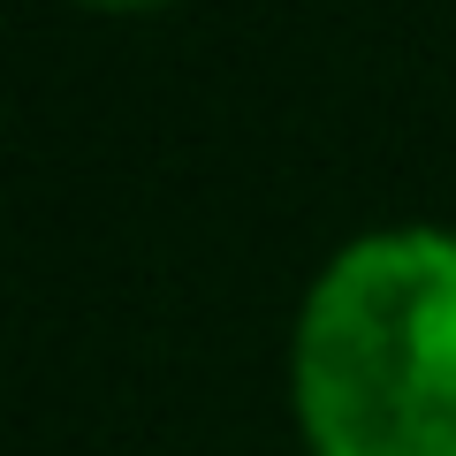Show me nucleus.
I'll return each instance as SVG.
<instances>
[{
    "instance_id": "nucleus-2",
    "label": "nucleus",
    "mask_w": 456,
    "mask_h": 456,
    "mask_svg": "<svg viewBox=\"0 0 456 456\" xmlns=\"http://www.w3.org/2000/svg\"><path fill=\"white\" fill-rule=\"evenodd\" d=\"M92 8H160V0H92Z\"/></svg>"
},
{
    "instance_id": "nucleus-1",
    "label": "nucleus",
    "mask_w": 456,
    "mask_h": 456,
    "mask_svg": "<svg viewBox=\"0 0 456 456\" xmlns=\"http://www.w3.org/2000/svg\"><path fill=\"white\" fill-rule=\"evenodd\" d=\"M289 411L312 456H456V228H373L320 266Z\"/></svg>"
}]
</instances>
